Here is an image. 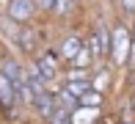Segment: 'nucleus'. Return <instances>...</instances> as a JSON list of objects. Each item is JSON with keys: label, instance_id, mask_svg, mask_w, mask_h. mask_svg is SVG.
<instances>
[{"label": "nucleus", "instance_id": "obj_1", "mask_svg": "<svg viewBox=\"0 0 135 124\" xmlns=\"http://www.w3.org/2000/svg\"><path fill=\"white\" fill-rule=\"evenodd\" d=\"M132 30L127 28L124 22H113L110 25V64L113 66H124L127 61H130V50H132Z\"/></svg>", "mask_w": 135, "mask_h": 124}, {"label": "nucleus", "instance_id": "obj_2", "mask_svg": "<svg viewBox=\"0 0 135 124\" xmlns=\"http://www.w3.org/2000/svg\"><path fill=\"white\" fill-rule=\"evenodd\" d=\"M85 47L91 50V55L94 58H108L110 55V25H94V28L88 30V39H85Z\"/></svg>", "mask_w": 135, "mask_h": 124}, {"label": "nucleus", "instance_id": "obj_3", "mask_svg": "<svg viewBox=\"0 0 135 124\" xmlns=\"http://www.w3.org/2000/svg\"><path fill=\"white\" fill-rule=\"evenodd\" d=\"M36 14H39V8L33 0H6V17L20 25H30L36 20Z\"/></svg>", "mask_w": 135, "mask_h": 124}, {"label": "nucleus", "instance_id": "obj_4", "mask_svg": "<svg viewBox=\"0 0 135 124\" xmlns=\"http://www.w3.org/2000/svg\"><path fill=\"white\" fill-rule=\"evenodd\" d=\"M33 61H36V66H39V72H41V77L50 83L52 77H58V72H61V55H58V50H39V53L33 55Z\"/></svg>", "mask_w": 135, "mask_h": 124}, {"label": "nucleus", "instance_id": "obj_5", "mask_svg": "<svg viewBox=\"0 0 135 124\" xmlns=\"http://www.w3.org/2000/svg\"><path fill=\"white\" fill-rule=\"evenodd\" d=\"M0 72L11 80V85H14V88H22V85L28 83L25 64H22V61H17L14 55H3V58H0Z\"/></svg>", "mask_w": 135, "mask_h": 124}, {"label": "nucleus", "instance_id": "obj_6", "mask_svg": "<svg viewBox=\"0 0 135 124\" xmlns=\"http://www.w3.org/2000/svg\"><path fill=\"white\" fill-rule=\"evenodd\" d=\"M55 108H58V97H55V91H50V88H47L44 94H39L33 99V105H30V110L36 113V119H41V121L50 119L55 113Z\"/></svg>", "mask_w": 135, "mask_h": 124}, {"label": "nucleus", "instance_id": "obj_7", "mask_svg": "<svg viewBox=\"0 0 135 124\" xmlns=\"http://www.w3.org/2000/svg\"><path fill=\"white\" fill-rule=\"evenodd\" d=\"M14 44H17V50H20L25 58H33V55L39 53V36H36V30L30 28V25H22V30L17 33Z\"/></svg>", "mask_w": 135, "mask_h": 124}, {"label": "nucleus", "instance_id": "obj_8", "mask_svg": "<svg viewBox=\"0 0 135 124\" xmlns=\"http://www.w3.org/2000/svg\"><path fill=\"white\" fill-rule=\"evenodd\" d=\"M14 108H17V88L11 85V80L0 72V110L14 121Z\"/></svg>", "mask_w": 135, "mask_h": 124}, {"label": "nucleus", "instance_id": "obj_9", "mask_svg": "<svg viewBox=\"0 0 135 124\" xmlns=\"http://www.w3.org/2000/svg\"><path fill=\"white\" fill-rule=\"evenodd\" d=\"M83 36L80 33H69L64 41H61V47H58V55H61V61H66V64H72V58H75L77 53L83 50Z\"/></svg>", "mask_w": 135, "mask_h": 124}, {"label": "nucleus", "instance_id": "obj_10", "mask_svg": "<svg viewBox=\"0 0 135 124\" xmlns=\"http://www.w3.org/2000/svg\"><path fill=\"white\" fill-rule=\"evenodd\" d=\"M69 121H72V124H97V121H99V110H97V108H83V105H77V108L69 113Z\"/></svg>", "mask_w": 135, "mask_h": 124}, {"label": "nucleus", "instance_id": "obj_11", "mask_svg": "<svg viewBox=\"0 0 135 124\" xmlns=\"http://www.w3.org/2000/svg\"><path fill=\"white\" fill-rule=\"evenodd\" d=\"M94 55H91V50L83 44V50L80 53L75 55V58H72V64H69V69H85V72H91V66H94Z\"/></svg>", "mask_w": 135, "mask_h": 124}, {"label": "nucleus", "instance_id": "obj_12", "mask_svg": "<svg viewBox=\"0 0 135 124\" xmlns=\"http://www.w3.org/2000/svg\"><path fill=\"white\" fill-rule=\"evenodd\" d=\"M110 83H113V74H110L108 69H99V72L91 74V88L99 91V94H105V91L110 88Z\"/></svg>", "mask_w": 135, "mask_h": 124}, {"label": "nucleus", "instance_id": "obj_13", "mask_svg": "<svg viewBox=\"0 0 135 124\" xmlns=\"http://www.w3.org/2000/svg\"><path fill=\"white\" fill-rule=\"evenodd\" d=\"M102 102H105V94H99V91H94V88H88L80 99H77V105H83V108H97V110L102 108Z\"/></svg>", "mask_w": 135, "mask_h": 124}, {"label": "nucleus", "instance_id": "obj_14", "mask_svg": "<svg viewBox=\"0 0 135 124\" xmlns=\"http://www.w3.org/2000/svg\"><path fill=\"white\" fill-rule=\"evenodd\" d=\"M20 30H22V25L20 22H14V20H8V17H0V33H3L6 36V39H11V41H14L17 39V33H20Z\"/></svg>", "mask_w": 135, "mask_h": 124}, {"label": "nucleus", "instance_id": "obj_15", "mask_svg": "<svg viewBox=\"0 0 135 124\" xmlns=\"http://www.w3.org/2000/svg\"><path fill=\"white\" fill-rule=\"evenodd\" d=\"M64 88L69 91L72 97H77V99H80L85 91L91 88V80H64Z\"/></svg>", "mask_w": 135, "mask_h": 124}, {"label": "nucleus", "instance_id": "obj_16", "mask_svg": "<svg viewBox=\"0 0 135 124\" xmlns=\"http://www.w3.org/2000/svg\"><path fill=\"white\" fill-rule=\"evenodd\" d=\"M72 8H75V0H55V6H52V14H55V17H66Z\"/></svg>", "mask_w": 135, "mask_h": 124}, {"label": "nucleus", "instance_id": "obj_17", "mask_svg": "<svg viewBox=\"0 0 135 124\" xmlns=\"http://www.w3.org/2000/svg\"><path fill=\"white\" fill-rule=\"evenodd\" d=\"M66 80H91V72H85V69H69V72H66Z\"/></svg>", "mask_w": 135, "mask_h": 124}, {"label": "nucleus", "instance_id": "obj_18", "mask_svg": "<svg viewBox=\"0 0 135 124\" xmlns=\"http://www.w3.org/2000/svg\"><path fill=\"white\" fill-rule=\"evenodd\" d=\"M119 3H121V11L127 17H135V0H119Z\"/></svg>", "mask_w": 135, "mask_h": 124}, {"label": "nucleus", "instance_id": "obj_19", "mask_svg": "<svg viewBox=\"0 0 135 124\" xmlns=\"http://www.w3.org/2000/svg\"><path fill=\"white\" fill-rule=\"evenodd\" d=\"M33 3H36V8H39V11H44V14H47V11H52L55 0H33Z\"/></svg>", "mask_w": 135, "mask_h": 124}, {"label": "nucleus", "instance_id": "obj_20", "mask_svg": "<svg viewBox=\"0 0 135 124\" xmlns=\"http://www.w3.org/2000/svg\"><path fill=\"white\" fill-rule=\"evenodd\" d=\"M130 108H132V113H135V91H132V97H130Z\"/></svg>", "mask_w": 135, "mask_h": 124}, {"label": "nucleus", "instance_id": "obj_21", "mask_svg": "<svg viewBox=\"0 0 135 124\" xmlns=\"http://www.w3.org/2000/svg\"><path fill=\"white\" fill-rule=\"evenodd\" d=\"M121 124H135V121H121Z\"/></svg>", "mask_w": 135, "mask_h": 124}, {"label": "nucleus", "instance_id": "obj_22", "mask_svg": "<svg viewBox=\"0 0 135 124\" xmlns=\"http://www.w3.org/2000/svg\"><path fill=\"white\" fill-rule=\"evenodd\" d=\"M75 3H80V0H75Z\"/></svg>", "mask_w": 135, "mask_h": 124}, {"label": "nucleus", "instance_id": "obj_23", "mask_svg": "<svg viewBox=\"0 0 135 124\" xmlns=\"http://www.w3.org/2000/svg\"><path fill=\"white\" fill-rule=\"evenodd\" d=\"M97 124H102V121H97Z\"/></svg>", "mask_w": 135, "mask_h": 124}]
</instances>
